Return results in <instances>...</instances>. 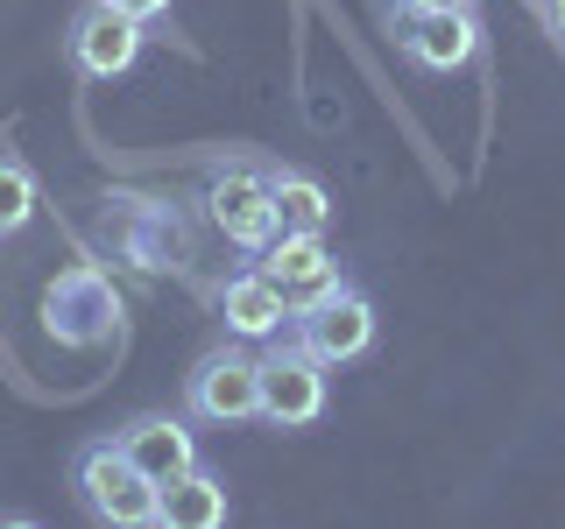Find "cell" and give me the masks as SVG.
Returning <instances> with one entry per match:
<instances>
[{
    "mask_svg": "<svg viewBox=\"0 0 565 529\" xmlns=\"http://www.w3.org/2000/svg\"><path fill=\"white\" fill-rule=\"evenodd\" d=\"M220 317H226V332H234V339L262 346V339H282V332H290L297 304H290V296H282L262 269H241V276L220 282Z\"/></svg>",
    "mask_w": 565,
    "mask_h": 529,
    "instance_id": "11",
    "label": "cell"
},
{
    "mask_svg": "<svg viewBox=\"0 0 565 529\" xmlns=\"http://www.w3.org/2000/svg\"><path fill=\"white\" fill-rule=\"evenodd\" d=\"M43 332L71 353H99L106 339H120V290L106 282V269L93 261H71L50 276L43 290Z\"/></svg>",
    "mask_w": 565,
    "mask_h": 529,
    "instance_id": "2",
    "label": "cell"
},
{
    "mask_svg": "<svg viewBox=\"0 0 565 529\" xmlns=\"http://www.w3.org/2000/svg\"><path fill=\"white\" fill-rule=\"evenodd\" d=\"M403 57L424 64V71H459L481 57V22H473V8H438V14H403L396 29Z\"/></svg>",
    "mask_w": 565,
    "mask_h": 529,
    "instance_id": "10",
    "label": "cell"
},
{
    "mask_svg": "<svg viewBox=\"0 0 565 529\" xmlns=\"http://www.w3.org/2000/svg\"><path fill=\"white\" fill-rule=\"evenodd\" d=\"M403 14H438V8H473V0H396Z\"/></svg>",
    "mask_w": 565,
    "mask_h": 529,
    "instance_id": "17",
    "label": "cell"
},
{
    "mask_svg": "<svg viewBox=\"0 0 565 529\" xmlns=\"http://www.w3.org/2000/svg\"><path fill=\"white\" fill-rule=\"evenodd\" d=\"M114 445L128 452V458H135L141 473H149L156 487H170L177 473H191V466H199V438H191L177 417H135L128 431L114 438Z\"/></svg>",
    "mask_w": 565,
    "mask_h": 529,
    "instance_id": "12",
    "label": "cell"
},
{
    "mask_svg": "<svg viewBox=\"0 0 565 529\" xmlns=\"http://www.w3.org/2000/svg\"><path fill=\"white\" fill-rule=\"evenodd\" d=\"M114 8H128L135 22H156V14H170V0H114Z\"/></svg>",
    "mask_w": 565,
    "mask_h": 529,
    "instance_id": "16",
    "label": "cell"
},
{
    "mask_svg": "<svg viewBox=\"0 0 565 529\" xmlns=\"http://www.w3.org/2000/svg\"><path fill=\"white\" fill-rule=\"evenodd\" d=\"M135 57H141V22L128 8L93 0V8L71 14V64L85 78H120V71H135Z\"/></svg>",
    "mask_w": 565,
    "mask_h": 529,
    "instance_id": "8",
    "label": "cell"
},
{
    "mask_svg": "<svg viewBox=\"0 0 565 529\" xmlns=\"http://www.w3.org/2000/svg\"><path fill=\"white\" fill-rule=\"evenodd\" d=\"M332 367L311 360L305 346H269L262 353V423H276V431H305V423L326 417V396H332Z\"/></svg>",
    "mask_w": 565,
    "mask_h": 529,
    "instance_id": "6",
    "label": "cell"
},
{
    "mask_svg": "<svg viewBox=\"0 0 565 529\" xmlns=\"http://www.w3.org/2000/svg\"><path fill=\"white\" fill-rule=\"evenodd\" d=\"M184 410L199 423H255L262 417V353L241 346H212L184 381Z\"/></svg>",
    "mask_w": 565,
    "mask_h": 529,
    "instance_id": "4",
    "label": "cell"
},
{
    "mask_svg": "<svg viewBox=\"0 0 565 529\" xmlns=\"http://www.w3.org/2000/svg\"><path fill=\"white\" fill-rule=\"evenodd\" d=\"M552 29H558V43H565V0H552Z\"/></svg>",
    "mask_w": 565,
    "mask_h": 529,
    "instance_id": "18",
    "label": "cell"
},
{
    "mask_svg": "<svg viewBox=\"0 0 565 529\" xmlns=\"http://www.w3.org/2000/svg\"><path fill=\"white\" fill-rule=\"evenodd\" d=\"M156 522H163V529H220V522H226V481H212L205 466L177 473V481L163 487Z\"/></svg>",
    "mask_w": 565,
    "mask_h": 529,
    "instance_id": "13",
    "label": "cell"
},
{
    "mask_svg": "<svg viewBox=\"0 0 565 529\" xmlns=\"http://www.w3.org/2000/svg\"><path fill=\"white\" fill-rule=\"evenodd\" d=\"M205 212H212V226H220L226 240L241 247V255H262V247L276 240V198H269V176L262 170H212V184H205Z\"/></svg>",
    "mask_w": 565,
    "mask_h": 529,
    "instance_id": "7",
    "label": "cell"
},
{
    "mask_svg": "<svg viewBox=\"0 0 565 529\" xmlns=\"http://www.w3.org/2000/svg\"><path fill=\"white\" fill-rule=\"evenodd\" d=\"M71 487H78L85 516L93 522H114V529H149L156 508H163V487L135 466L128 452L106 438V445H85L78 466H71Z\"/></svg>",
    "mask_w": 565,
    "mask_h": 529,
    "instance_id": "3",
    "label": "cell"
},
{
    "mask_svg": "<svg viewBox=\"0 0 565 529\" xmlns=\"http://www.w3.org/2000/svg\"><path fill=\"white\" fill-rule=\"evenodd\" d=\"M290 339L305 346L311 360L347 367V360H361V353L375 346V304H367L353 282H340V290H326L318 304H305L290 317Z\"/></svg>",
    "mask_w": 565,
    "mask_h": 529,
    "instance_id": "5",
    "label": "cell"
},
{
    "mask_svg": "<svg viewBox=\"0 0 565 529\" xmlns=\"http://www.w3.org/2000/svg\"><path fill=\"white\" fill-rule=\"evenodd\" d=\"M35 205H43V191H35V170L22 155L0 149V240H14L22 226L35 219Z\"/></svg>",
    "mask_w": 565,
    "mask_h": 529,
    "instance_id": "15",
    "label": "cell"
},
{
    "mask_svg": "<svg viewBox=\"0 0 565 529\" xmlns=\"http://www.w3.org/2000/svg\"><path fill=\"white\" fill-rule=\"evenodd\" d=\"M269 198H276V226H282V234H326V226H332L326 184L305 176V170H269Z\"/></svg>",
    "mask_w": 565,
    "mask_h": 529,
    "instance_id": "14",
    "label": "cell"
},
{
    "mask_svg": "<svg viewBox=\"0 0 565 529\" xmlns=\"http://www.w3.org/2000/svg\"><path fill=\"white\" fill-rule=\"evenodd\" d=\"M99 240L114 247L128 269H141V276H163V269H184V261H191V219L170 198H141V191L106 198Z\"/></svg>",
    "mask_w": 565,
    "mask_h": 529,
    "instance_id": "1",
    "label": "cell"
},
{
    "mask_svg": "<svg viewBox=\"0 0 565 529\" xmlns=\"http://www.w3.org/2000/svg\"><path fill=\"white\" fill-rule=\"evenodd\" d=\"M255 269L269 276V282H276L282 296H290L297 311L318 304L326 290H340V261H332L326 234H282V226H276V240L262 247V261H255Z\"/></svg>",
    "mask_w": 565,
    "mask_h": 529,
    "instance_id": "9",
    "label": "cell"
}]
</instances>
